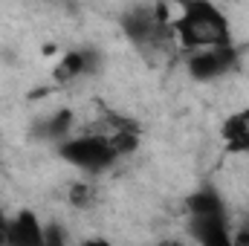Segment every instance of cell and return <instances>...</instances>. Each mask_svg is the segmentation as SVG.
<instances>
[{
	"instance_id": "obj_6",
	"label": "cell",
	"mask_w": 249,
	"mask_h": 246,
	"mask_svg": "<svg viewBox=\"0 0 249 246\" xmlns=\"http://www.w3.org/2000/svg\"><path fill=\"white\" fill-rule=\"evenodd\" d=\"M102 67V58L96 50L90 47H78V50H70L64 55L58 67H55V81H75V78H84V75H93L96 70Z\"/></svg>"
},
{
	"instance_id": "obj_11",
	"label": "cell",
	"mask_w": 249,
	"mask_h": 246,
	"mask_svg": "<svg viewBox=\"0 0 249 246\" xmlns=\"http://www.w3.org/2000/svg\"><path fill=\"white\" fill-rule=\"evenodd\" d=\"M67 241V235L61 232V226H50V229H44V244H64Z\"/></svg>"
},
{
	"instance_id": "obj_8",
	"label": "cell",
	"mask_w": 249,
	"mask_h": 246,
	"mask_svg": "<svg viewBox=\"0 0 249 246\" xmlns=\"http://www.w3.org/2000/svg\"><path fill=\"white\" fill-rule=\"evenodd\" d=\"M220 139L229 154H249V110L232 113L220 124Z\"/></svg>"
},
{
	"instance_id": "obj_2",
	"label": "cell",
	"mask_w": 249,
	"mask_h": 246,
	"mask_svg": "<svg viewBox=\"0 0 249 246\" xmlns=\"http://www.w3.org/2000/svg\"><path fill=\"white\" fill-rule=\"evenodd\" d=\"M188 211V232L197 244L206 246H229L232 232H229V211L226 200L214 185H200L186 197Z\"/></svg>"
},
{
	"instance_id": "obj_7",
	"label": "cell",
	"mask_w": 249,
	"mask_h": 246,
	"mask_svg": "<svg viewBox=\"0 0 249 246\" xmlns=\"http://www.w3.org/2000/svg\"><path fill=\"white\" fill-rule=\"evenodd\" d=\"M9 244L12 246H38L44 244V223L35 211H18L9 220Z\"/></svg>"
},
{
	"instance_id": "obj_10",
	"label": "cell",
	"mask_w": 249,
	"mask_h": 246,
	"mask_svg": "<svg viewBox=\"0 0 249 246\" xmlns=\"http://www.w3.org/2000/svg\"><path fill=\"white\" fill-rule=\"evenodd\" d=\"M67 200L75 209H93L96 206V188L90 183H72L67 191Z\"/></svg>"
},
{
	"instance_id": "obj_3",
	"label": "cell",
	"mask_w": 249,
	"mask_h": 246,
	"mask_svg": "<svg viewBox=\"0 0 249 246\" xmlns=\"http://www.w3.org/2000/svg\"><path fill=\"white\" fill-rule=\"evenodd\" d=\"M55 154L67 165L84 174H105L110 171L122 157L116 154L113 142L102 130H87V133H72L55 145Z\"/></svg>"
},
{
	"instance_id": "obj_5",
	"label": "cell",
	"mask_w": 249,
	"mask_h": 246,
	"mask_svg": "<svg viewBox=\"0 0 249 246\" xmlns=\"http://www.w3.org/2000/svg\"><path fill=\"white\" fill-rule=\"evenodd\" d=\"M241 64V50L232 44H217V47H203V50H191L186 61V70L194 81H217L226 78L229 72H235Z\"/></svg>"
},
{
	"instance_id": "obj_9",
	"label": "cell",
	"mask_w": 249,
	"mask_h": 246,
	"mask_svg": "<svg viewBox=\"0 0 249 246\" xmlns=\"http://www.w3.org/2000/svg\"><path fill=\"white\" fill-rule=\"evenodd\" d=\"M72 127H75V113L72 110H55V113H50L47 119H41V122H35V136L38 139H47V142H61L67 136H72Z\"/></svg>"
},
{
	"instance_id": "obj_4",
	"label": "cell",
	"mask_w": 249,
	"mask_h": 246,
	"mask_svg": "<svg viewBox=\"0 0 249 246\" xmlns=\"http://www.w3.org/2000/svg\"><path fill=\"white\" fill-rule=\"evenodd\" d=\"M122 29L127 41L145 53H157L162 47H168L174 41V29H171V15L165 3L157 6H136L130 12H124Z\"/></svg>"
},
{
	"instance_id": "obj_1",
	"label": "cell",
	"mask_w": 249,
	"mask_h": 246,
	"mask_svg": "<svg viewBox=\"0 0 249 246\" xmlns=\"http://www.w3.org/2000/svg\"><path fill=\"white\" fill-rule=\"evenodd\" d=\"M183 12L171 18L174 38L183 50H203L217 44H232V23L223 9L212 0H180Z\"/></svg>"
},
{
	"instance_id": "obj_12",
	"label": "cell",
	"mask_w": 249,
	"mask_h": 246,
	"mask_svg": "<svg viewBox=\"0 0 249 246\" xmlns=\"http://www.w3.org/2000/svg\"><path fill=\"white\" fill-rule=\"evenodd\" d=\"M9 220L12 217L0 209V244H9Z\"/></svg>"
}]
</instances>
